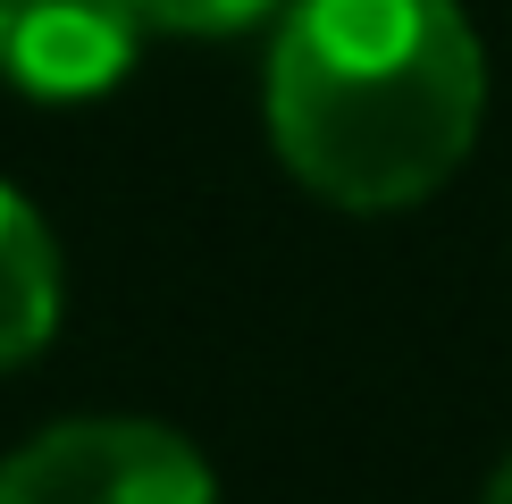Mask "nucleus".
<instances>
[{
    "label": "nucleus",
    "mask_w": 512,
    "mask_h": 504,
    "mask_svg": "<svg viewBox=\"0 0 512 504\" xmlns=\"http://www.w3.org/2000/svg\"><path fill=\"white\" fill-rule=\"evenodd\" d=\"M269 152L336 210H412L479 143L487 51L462 0H286L261 76Z\"/></svg>",
    "instance_id": "obj_1"
},
{
    "label": "nucleus",
    "mask_w": 512,
    "mask_h": 504,
    "mask_svg": "<svg viewBox=\"0 0 512 504\" xmlns=\"http://www.w3.org/2000/svg\"><path fill=\"white\" fill-rule=\"evenodd\" d=\"M0 504H219V479L168 420L76 412L0 454Z\"/></svg>",
    "instance_id": "obj_2"
},
{
    "label": "nucleus",
    "mask_w": 512,
    "mask_h": 504,
    "mask_svg": "<svg viewBox=\"0 0 512 504\" xmlns=\"http://www.w3.org/2000/svg\"><path fill=\"white\" fill-rule=\"evenodd\" d=\"M143 51L135 0H0V84L26 101H101Z\"/></svg>",
    "instance_id": "obj_3"
},
{
    "label": "nucleus",
    "mask_w": 512,
    "mask_h": 504,
    "mask_svg": "<svg viewBox=\"0 0 512 504\" xmlns=\"http://www.w3.org/2000/svg\"><path fill=\"white\" fill-rule=\"evenodd\" d=\"M59 303H68V278H59L51 227L17 185H0V370H26L59 336Z\"/></svg>",
    "instance_id": "obj_4"
},
{
    "label": "nucleus",
    "mask_w": 512,
    "mask_h": 504,
    "mask_svg": "<svg viewBox=\"0 0 512 504\" xmlns=\"http://www.w3.org/2000/svg\"><path fill=\"white\" fill-rule=\"evenodd\" d=\"M135 9L160 34H244V26H269L286 0H135Z\"/></svg>",
    "instance_id": "obj_5"
},
{
    "label": "nucleus",
    "mask_w": 512,
    "mask_h": 504,
    "mask_svg": "<svg viewBox=\"0 0 512 504\" xmlns=\"http://www.w3.org/2000/svg\"><path fill=\"white\" fill-rule=\"evenodd\" d=\"M479 504H512V454L496 462V479H487V496H479Z\"/></svg>",
    "instance_id": "obj_6"
}]
</instances>
